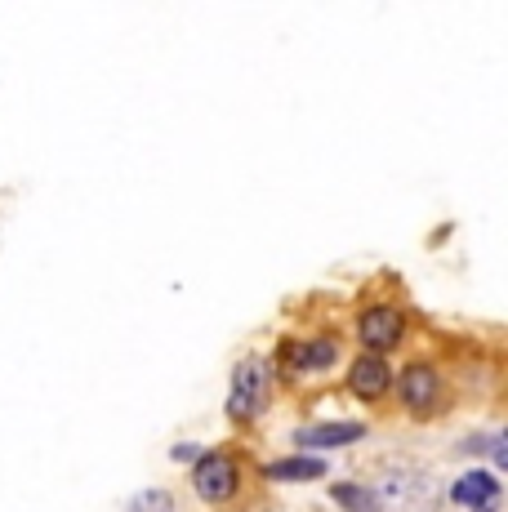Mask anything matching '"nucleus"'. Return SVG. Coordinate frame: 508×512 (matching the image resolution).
Listing matches in <instances>:
<instances>
[{
    "instance_id": "obj_1",
    "label": "nucleus",
    "mask_w": 508,
    "mask_h": 512,
    "mask_svg": "<svg viewBox=\"0 0 508 512\" xmlns=\"http://www.w3.org/2000/svg\"><path fill=\"white\" fill-rule=\"evenodd\" d=\"M379 512H428L442 495V481L419 464H393L370 481Z\"/></svg>"
},
{
    "instance_id": "obj_2",
    "label": "nucleus",
    "mask_w": 508,
    "mask_h": 512,
    "mask_svg": "<svg viewBox=\"0 0 508 512\" xmlns=\"http://www.w3.org/2000/svg\"><path fill=\"white\" fill-rule=\"evenodd\" d=\"M272 401V361L250 352L232 366V388H228V419L232 423H254Z\"/></svg>"
},
{
    "instance_id": "obj_3",
    "label": "nucleus",
    "mask_w": 508,
    "mask_h": 512,
    "mask_svg": "<svg viewBox=\"0 0 508 512\" xmlns=\"http://www.w3.org/2000/svg\"><path fill=\"white\" fill-rule=\"evenodd\" d=\"M344 357L335 334H312V339H281L277 343V374L286 383L295 379H317V374H330Z\"/></svg>"
},
{
    "instance_id": "obj_4",
    "label": "nucleus",
    "mask_w": 508,
    "mask_h": 512,
    "mask_svg": "<svg viewBox=\"0 0 508 512\" xmlns=\"http://www.w3.org/2000/svg\"><path fill=\"white\" fill-rule=\"evenodd\" d=\"M192 490L201 504H232L241 495V459L237 450H201L192 464Z\"/></svg>"
},
{
    "instance_id": "obj_5",
    "label": "nucleus",
    "mask_w": 508,
    "mask_h": 512,
    "mask_svg": "<svg viewBox=\"0 0 508 512\" xmlns=\"http://www.w3.org/2000/svg\"><path fill=\"white\" fill-rule=\"evenodd\" d=\"M393 388H397L402 410L415 419H433L437 410L446 406V374L437 366H428V361H410V366L393 379Z\"/></svg>"
},
{
    "instance_id": "obj_6",
    "label": "nucleus",
    "mask_w": 508,
    "mask_h": 512,
    "mask_svg": "<svg viewBox=\"0 0 508 512\" xmlns=\"http://www.w3.org/2000/svg\"><path fill=\"white\" fill-rule=\"evenodd\" d=\"M402 339H406V312L402 308H393V303H370V308H361V317H357L361 352L384 357V352H393Z\"/></svg>"
},
{
    "instance_id": "obj_7",
    "label": "nucleus",
    "mask_w": 508,
    "mask_h": 512,
    "mask_svg": "<svg viewBox=\"0 0 508 512\" xmlns=\"http://www.w3.org/2000/svg\"><path fill=\"white\" fill-rule=\"evenodd\" d=\"M446 499H451L455 508H464V512H500L504 508V486H500V477H495L491 468H468V472H459V477L451 481Z\"/></svg>"
},
{
    "instance_id": "obj_8",
    "label": "nucleus",
    "mask_w": 508,
    "mask_h": 512,
    "mask_svg": "<svg viewBox=\"0 0 508 512\" xmlns=\"http://www.w3.org/2000/svg\"><path fill=\"white\" fill-rule=\"evenodd\" d=\"M348 392L357 401H384L393 392V370H388L384 357L375 352H361V357L348 366Z\"/></svg>"
},
{
    "instance_id": "obj_9",
    "label": "nucleus",
    "mask_w": 508,
    "mask_h": 512,
    "mask_svg": "<svg viewBox=\"0 0 508 512\" xmlns=\"http://www.w3.org/2000/svg\"><path fill=\"white\" fill-rule=\"evenodd\" d=\"M366 423L357 419H339V423H308V428H295V446H308V450H339V446H357L366 437Z\"/></svg>"
},
{
    "instance_id": "obj_10",
    "label": "nucleus",
    "mask_w": 508,
    "mask_h": 512,
    "mask_svg": "<svg viewBox=\"0 0 508 512\" xmlns=\"http://www.w3.org/2000/svg\"><path fill=\"white\" fill-rule=\"evenodd\" d=\"M326 459L321 455H286V459H272L263 464V477L268 481H321L326 477Z\"/></svg>"
},
{
    "instance_id": "obj_11",
    "label": "nucleus",
    "mask_w": 508,
    "mask_h": 512,
    "mask_svg": "<svg viewBox=\"0 0 508 512\" xmlns=\"http://www.w3.org/2000/svg\"><path fill=\"white\" fill-rule=\"evenodd\" d=\"M330 499H335V508H344V512H379L370 486H361V481H335V486H330Z\"/></svg>"
},
{
    "instance_id": "obj_12",
    "label": "nucleus",
    "mask_w": 508,
    "mask_h": 512,
    "mask_svg": "<svg viewBox=\"0 0 508 512\" xmlns=\"http://www.w3.org/2000/svg\"><path fill=\"white\" fill-rule=\"evenodd\" d=\"M125 512H179V499H174V490H165V486H148L125 504Z\"/></svg>"
},
{
    "instance_id": "obj_13",
    "label": "nucleus",
    "mask_w": 508,
    "mask_h": 512,
    "mask_svg": "<svg viewBox=\"0 0 508 512\" xmlns=\"http://www.w3.org/2000/svg\"><path fill=\"white\" fill-rule=\"evenodd\" d=\"M170 455H174V459H179V464H183V459H192V464H197L201 446H183V441H179V446H174V450H170Z\"/></svg>"
}]
</instances>
